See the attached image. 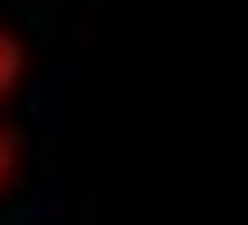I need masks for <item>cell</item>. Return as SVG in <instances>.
Wrapping results in <instances>:
<instances>
[{
    "instance_id": "1",
    "label": "cell",
    "mask_w": 248,
    "mask_h": 225,
    "mask_svg": "<svg viewBox=\"0 0 248 225\" xmlns=\"http://www.w3.org/2000/svg\"><path fill=\"white\" fill-rule=\"evenodd\" d=\"M23 68H31V53H23V38H16V30L0 23V105L23 90Z\"/></svg>"
},
{
    "instance_id": "2",
    "label": "cell",
    "mask_w": 248,
    "mask_h": 225,
    "mask_svg": "<svg viewBox=\"0 0 248 225\" xmlns=\"http://www.w3.org/2000/svg\"><path fill=\"white\" fill-rule=\"evenodd\" d=\"M16 165H23V135L0 120V195H8V180H16Z\"/></svg>"
}]
</instances>
